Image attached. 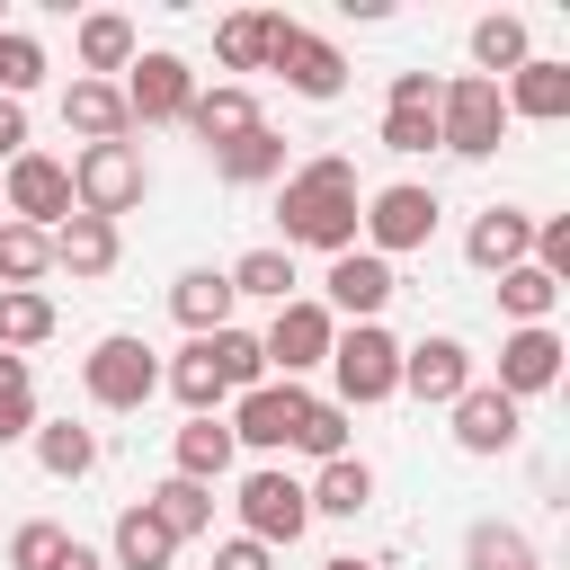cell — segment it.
<instances>
[{
	"label": "cell",
	"mask_w": 570,
	"mask_h": 570,
	"mask_svg": "<svg viewBox=\"0 0 570 570\" xmlns=\"http://www.w3.org/2000/svg\"><path fill=\"white\" fill-rule=\"evenodd\" d=\"M356 214H365L356 160H338V151H321V160L276 178V223H285L276 249H330L338 258V249H356Z\"/></svg>",
	"instance_id": "obj_1"
},
{
	"label": "cell",
	"mask_w": 570,
	"mask_h": 570,
	"mask_svg": "<svg viewBox=\"0 0 570 570\" xmlns=\"http://www.w3.org/2000/svg\"><path fill=\"white\" fill-rule=\"evenodd\" d=\"M62 169H71V205L98 214V223H116L151 196V169H142L134 142H80V160H62Z\"/></svg>",
	"instance_id": "obj_2"
},
{
	"label": "cell",
	"mask_w": 570,
	"mask_h": 570,
	"mask_svg": "<svg viewBox=\"0 0 570 570\" xmlns=\"http://www.w3.org/2000/svg\"><path fill=\"white\" fill-rule=\"evenodd\" d=\"M330 374H338V410H374L401 392V338L383 321H356L330 338Z\"/></svg>",
	"instance_id": "obj_3"
},
{
	"label": "cell",
	"mask_w": 570,
	"mask_h": 570,
	"mask_svg": "<svg viewBox=\"0 0 570 570\" xmlns=\"http://www.w3.org/2000/svg\"><path fill=\"white\" fill-rule=\"evenodd\" d=\"M499 134H508L499 80L463 71V80H445V89H436V142H445L454 160H490V151H499Z\"/></svg>",
	"instance_id": "obj_4"
},
{
	"label": "cell",
	"mask_w": 570,
	"mask_h": 570,
	"mask_svg": "<svg viewBox=\"0 0 570 570\" xmlns=\"http://www.w3.org/2000/svg\"><path fill=\"white\" fill-rule=\"evenodd\" d=\"M436 187H419V178H401V187H374L365 196V214H356V232H365V249L374 258H401V249H428L436 240Z\"/></svg>",
	"instance_id": "obj_5"
},
{
	"label": "cell",
	"mask_w": 570,
	"mask_h": 570,
	"mask_svg": "<svg viewBox=\"0 0 570 570\" xmlns=\"http://www.w3.org/2000/svg\"><path fill=\"white\" fill-rule=\"evenodd\" d=\"M80 392H89L98 410H142V401L160 392V356L116 330V338H98V347L80 356Z\"/></svg>",
	"instance_id": "obj_6"
},
{
	"label": "cell",
	"mask_w": 570,
	"mask_h": 570,
	"mask_svg": "<svg viewBox=\"0 0 570 570\" xmlns=\"http://www.w3.org/2000/svg\"><path fill=\"white\" fill-rule=\"evenodd\" d=\"M303 525H312V499H303V481L285 472V463H258L249 481H240V534L249 543H303Z\"/></svg>",
	"instance_id": "obj_7"
},
{
	"label": "cell",
	"mask_w": 570,
	"mask_h": 570,
	"mask_svg": "<svg viewBox=\"0 0 570 570\" xmlns=\"http://www.w3.org/2000/svg\"><path fill=\"white\" fill-rule=\"evenodd\" d=\"M0 214H9V223L53 232V223L71 214V169H62L53 151H36V142H27V151L9 160V178H0Z\"/></svg>",
	"instance_id": "obj_8"
},
{
	"label": "cell",
	"mask_w": 570,
	"mask_h": 570,
	"mask_svg": "<svg viewBox=\"0 0 570 570\" xmlns=\"http://www.w3.org/2000/svg\"><path fill=\"white\" fill-rule=\"evenodd\" d=\"M267 71H285V89L294 98H312V107H330L338 89H347V53L330 45V36H312V27H276V53H267Z\"/></svg>",
	"instance_id": "obj_9"
},
{
	"label": "cell",
	"mask_w": 570,
	"mask_h": 570,
	"mask_svg": "<svg viewBox=\"0 0 570 570\" xmlns=\"http://www.w3.org/2000/svg\"><path fill=\"white\" fill-rule=\"evenodd\" d=\"M330 338H338V321H330L321 303H303V294H294V303H276V321H267V338H258V347H267V365H276L285 383H303L312 365H330Z\"/></svg>",
	"instance_id": "obj_10"
},
{
	"label": "cell",
	"mask_w": 570,
	"mask_h": 570,
	"mask_svg": "<svg viewBox=\"0 0 570 570\" xmlns=\"http://www.w3.org/2000/svg\"><path fill=\"white\" fill-rule=\"evenodd\" d=\"M472 383H481V374H472V347H463V338H419V347H401V392H410V401L454 410Z\"/></svg>",
	"instance_id": "obj_11"
},
{
	"label": "cell",
	"mask_w": 570,
	"mask_h": 570,
	"mask_svg": "<svg viewBox=\"0 0 570 570\" xmlns=\"http://www.w3.org/2000/svg\"><path fill=\"white\" fill-rule=\"evenodd\" d=\"M303 410H312V392L303 383H258V392H240L232 401V445H258V454H276V445H294V428H303Z\"/></svg>",
	"instance_id": "obj_12"
},
{
	"label": "cell",
	"mask_w": 570,
	"mask_h": 570,
	"mask_svg": "<svg viewBox=\"0 0 570 570\" xmlns=\"http://www.w3.org/2000/svg\"><path fill=\"white\" fill-rule=\"evenodd\" d=\"M196 98V71L178 53H134V80H125V125H178Z\"/></svg>",
	"instance_id": "obj_13"
},
{
	"label": "cell",
	"mask_w": 570,
	"mask_h": 570,
	"mask_svg": "<svg viewBox=\"0 0 570 570\" xmlns=\"http://www.w3.org/2000/svg\"><path fill=\"white\" fill-rule=\"evenodd\" d=\"M321 285H330V303H321L330 321H338V312H347V321H374V312H383V303L401 294V276H392V258H374V249H338Z\"/></svg>",
	"instance_id": "obj_14"
},
{
	"label": "cell",
	"mask_w": 570,
	"mask_h": 570,
	"mask_svg": "<svg viewBox=\"0 0 570 570\" xmlns=\"http://www.w3.org/2000/svg\"><path fill=\"white\" fill-rule=\"evenodd\" d=\"M499 107H508V116H525V125H561V116H570V62L525 53V62L499 80Z\"/></svg>",
	"instance_id": "obj_15"
},
{
	"label": "cell",
	"mask_w": 570,
	"mask_h": 570,
	"mask_svg": "<svg viewBox=\"0 0 570 570\" xmlns=\"http://www.w3.org/2000/svg\"><path fill=\"white\" fill-rule=\"evenodd\" d=\"M561 383V330L543 321V330H508L499 338V392L508 401H534V392H552Z\"/></svg>",
	"instance_id": "obj_16"
},
{
	"label": "cell",
	"mask_w": 570,
	"mask_h": 570,
	"mask_svg": "<svg viewBox=\"0 0 570 570\" xmlns=\"http://www.w3.org/2000/svg\"><path fill=\"white\" fill-rule=\"evenodd\" d=\"M525 249H534V214H517V205H481V214H472V232H463V258H472L481 276L525 267Z\"/></svg>",
	"instance_id": "obj_17"
},
{
	"label": "cell",
	"mask_w": 570,
	"mask_h": 570,
	"mask_svg": "<svg viewBox=\"0 0 570 570\" xmlns=\"http://www.w3.org/2000/svg\"><path fill=\"white\" fill-rule=\"evenodd\" d=\"M517 428H525V419H517V401H508L499 383H472V392L454 401V445H463V454H508Z\"/></svg>",
	"instance_id": "obj_18"
},
{
	"label": "cell",
	"mask_w": 570,
	"mask_h": 570,
	"mask_svg": "<svg viewBox=\"0 0 570 570\" xmlns=\"http://www.w3.org/2000/svg\"><path fill=\"white\" fill-rule=\"evenodd\" d=\"M178 125H187L205 151H223L232 134H249V125H267V116H258V98H249L240 80H214V89H196V98H187V116H178Z\"/></svg>",
	"instance_id": "obj_19"
},
{
	"label": "cell",
	"mask_w": 570,
	"mask_h": 570,
	"mask_svg": "<svg viewBox=\"0 0 570 570\" xmlns=\"http://www.w3.org/2000/svg\"><path fill=\"white\" fill-rule=\"evenodd\" d=\"M116 258H125L116 223H98V214H80V205L53 223V267H71V276H107Z\"/></svg>",
	"instance_id": "obj_20"
},
{
	"label": "cell",
	"mask_w": 570,
	"mask_h": 570,
	"mask_svg": "<svg viewBox=\"0 0 570 570\" xmlns=\"http://www.w3.org/2000/svg\"><path fill=\"white\" fill-rule=\"evenodd\" d=\"M71 45H80V80H107V71H134V53H142V45H134V18H125V9H89Z\"/></svg>",
	"instance_id": "obj_21"
},
{
	"label": "cell",
	"mask_w": 570,
	"mask_h": 570,
	"mask_svg": "<svg viewBox=\"0 0 570 570\" xmlns=\"http://www.w3.org/2000/svg\"><path fill=\"white\" fill-rule=\"evenodd\" d=\"M62 125H71L80 142H125V134H134L116 80H71V89H62Z\"/></svg>",
	"instance_id": "obj_22"
},
{
	"label": "cell",
	"mask_w": 570,
	"mask_h": 570,
	"mask_svg": "<svg viewBox=\"0 0 570 570\" xmlns=\"http://www.w3.org/2000/svg\"><path fill=\"white\" fill-rule=\"evenodd\" d=\"M232 303H240V294H232V276H223V267H187V276L169 285V312H178V321H187L196 338L232 330Z\"/></svg>",
	"instance_id": "obj_23"
},
{
	"label": "cell",
	"mask_w": 570,
	"mask_h": 570,
	"mask_svg": "<svg viewBox=\"0 0 570 570\" xmlns=\"http://www.w3.org/2000/svg\"><path fill=\"white\" fill-rule=\"evenodd\" d=\"M178 561V543H169V525L134 499L125 517H116V534H107V570H169Z\"/></svg>",
	"instance_id": "obj_24"
},
{
	"label": "cell",
	"mask_w": 570,
	"mask_h": 570,
	"mask_svg": "<svg viewBox=\"0 0 570 570\" xmlns=\"http://www.w3.org/2000/svg\"><path fill=\"white\" fill-rule=\"evenodd\" d=\"M214 178H232V187H267V178H285V134H276V125L232 134V142L214 151Z\"/></svg>",
	"instance_id": "obj_25"
},
{
	"label": "cell",
	"mask_w": 570,
	"mask_h": 570,
	"mask_svg": "<svg viewBox=\"0 0 570 570\" xmlns=\"http://www.w3.org/2000/svg\"><path fill=\"white\" fill-rule=\"evenodd\" d=\"M232 454H240V445H232V428H223V419H187V428H178V445H169L178 481H205V490L232 472Z\"/></svg>",
	"instance_id": "obj_26"
},
{
	"label": "cell",
	"mask_w": 570,
	"mask_h": 570,
	"mask_svg": "<svg viewBox=\"0 0 570 570\" xmlns=\"http://www.w3.org/2000/svg\"><path fill=\"white\" fill-rule=\"evenodd\" d=\"M303 499H312V517H356V508L374 499V463H365V454H338V463H321V472L303 481Z\"/></svg>",
	"instance_id": "obj_27"
},
{
	"label": "cell",
	"mask_w": 570,
	"mask_h": 570,
	"mask_svg": "<svg viewBox=\"0 0 570 570\" xmlns=\"http://www.w3.org/2000/svg\"><path fill=\"white\" fill-rule=\"evenodd\" d=\"M45 276H53V232L0 223V294H36Z\"/></svg>",
	"instance_id": "obj_28"
},
{
	"label": "cell",
	"mask_w": 570,
	"mask_h": 570,
	"mask_svg": "<svg viewBox=\"0 0 570 570\" xmlns=\"http://www.w3.org/2000/svg\"><path fill=\"white\" fill-rule=\"evenodd\" d=\"M276 9H240V18H223L214 27V53H223V71H267V53H276Z\"/></svg>",
	"instance_id": "obj_29"
},
{
	"label": "cell",
	"mask_w": 570,
	"mask_h": 570,
	"mask_svg": "<svg viewBox=\"0 0 570 570\" xmlns=\"http://www.w3.org/2000/svg\"><path fill=\"white\" fill-rule=\"evenodd\" d=\"M36 463H45L53 481L98 472V428H80V419H36Z\"/></svg>",
	"instance_id": "obj_30"
},
{
	"label": "cell",
	"mask_w": 570,
	"mask_h": 570,
	"mask_svg": "<svg viewBox=\"0 0 570 570\" xmlns=\"http://www.w3.org/2000/svg\"><path fill=\"white\" fill-rule=\"evenodd\" d=\"M223 276H232V294H258V303H294V249H276V240H267V249H240Z\"/></svg>",
	"instance_id": "obj_31"
},
{
	"label": "cell",
	"mask_w": 570,
	"mask_h": 570,
	"mask_svg": "<svg viewBox=\"0 0 570 570\" xmlns=\"http://www.w3.org/2000/svg\"><path fill=\"white\" fill-rule=\"evenodd\" d=\"M142 508L169 525V543H187V534H205V525H214V490H205V481H178V472H169Z\"/></svg>",
	"instance_id": "obj_32"
},
{
	"label": "cell",
	"mask_w": 570,
	"mask_h": 570,
	"mask_svg": "<svg viewBox=\"0 0 570 570\" xmlns=\"http://www.w3.org/2000/svg\"><path fill=\"white\" fill-rule=\"evenodd\" d=\"M525 53H534V45H525V18L490 9V18L472 27V62H481V80H508V71H517Z\"/></svg>",
	"instance_id": "obj_33"
},
{
	"label": "cell",
	"mask_w": 570,
	"mask_h": 570,
	"mask_svg": "<svg viewBox=\"0 0 570 570\" xmlns=\"http://www.w3.org/2000/svg\"><path fill=\"white\" fill-rule=\"evenodd\" d=\"M552 303H561V285H552V276H543L534 258L499 276V312H508L517 330H543V321H552Z\"/></svg>",
	"instance_id": "obj_34"
},
{
	"label": "cell",
	"mask_w": 570,
	"mask_h": 570,
	"mask_svg": "<svg viewBox=\"0 0 570 570\" xmlns=\"http://www.w3.org/2000/svg\"><path fill=\"white\" fill-rule=\"evenodd\" d=\"M160 383H169V392L187 401V419H214V410L232 401V392H223V374H214V356H205V338H187V356H178V365H169Z\"/></svg>",
	"instance_id": "obj_35"
},
{
	"label": "cell",
	"mask_w": 570,
	"mask_h": 570,
	"mask_svg": "<svg viewBox=\"0 0 570 570\" xmlns=\"http://www.w3.org/2000/svg\"><path fill=\"white\" fill-rule=\"evenodd\" d=\"M205 356H214L223 392H258V383H267V347H258L249 330H214V338H205Z\"/></svg>",
	"instance_id": "obj_36"
},
{
	"label": "cell",
	"mask_w": 570,
	"mask_h": 570,
	"mask_svg": "<svg viewBox=\"0 0 570 570\" xmlns=\"http://www.w3.org/2000/svg\"><path fill=\"white\" fill-rule=\"evenodd\" d=\"M53 338V294L36 285V294H0V347L18 356V347H45Z\"/></svg>",
	"instance_id": "obj_37"
},
{
	"label": "cell",
	"mask_w": 570,
	"mask_h": 570,
	"mask_svg": "<svg viewBox=\"0 0 570 570\" xmlns=\"http://www.w3.org/2000/svg\"><path fill=\"white\" fill-rule=\"evenodd\" d=\"M45 80V45L27 36V27H0V98H18L27 107V89Z\"/></svg>",
	"instance_id": "obj_38"
},
{
	"label": "cell",
	"mask_w": 570,
	"mask_h": 570,
	"mask_svg": "<svg viewBox=\"0 0 570 570\" xmlns=\"http://www.w3.org/2000/svg\"><path fill=\"white\" fill-rule=\"evenodd\" d=\"M294 454L338 463V454H347V410H338V401H312V410H303V428H294Z\"/></svg>",
	"instance_id": "obj_39"
},
{
	"label": "cell",
	"mask_w": 570,
	"mask_h": 570,
	"mask_svg": "<svg viewBox=\"0 0 570 570\" xmlns=\"http://www.w3.org/2000/svg\"><path fill=\"white\" fill-rule=\"evenodd\" d=\"M472 570H543L517 525H472Z\"/></svg>",
	"instance_id": "obj_40"
},
{
	"label": "cell",
	"mask_w": 570,
	"mask_h": 570,
	"mask_svg": "<svg viewBox=\"0 0 570 570\" xmlns=\"http://www.w3.org/2000/svg\"><path fill=\"white\" fill-rule=\"evenodd\" d=\"M62 552H71V534H62L53 517H36V525H18V534H9V570H53Z\"/></svg>",
	"instance_id": "obj_41"
},
{
	"label": "cell",
	"mask_w": 570,
	"mask_h": 570,
	"mask_svg": "<svg viewBox=\"0 0 570 570\" xmlns=\"http://www.w3.org/2000/svg\"><path fill=\"white\" fill-rule=\"evenodd\" d=\"M383 151H436V116H410V107H383Z\"/></svg>",
	"instance_id": "obj_42"
},
{
	"label": "cell",
	"mask_w": 570,
	"mask_h": 570,
	"mask_svg": "<svg viewBox=\"0 0 570 570\" xmlns=\"http://www.w3.org/2000/svg\"><path fill=\"white\" fill-rule=\"evenodd\" d=\"M525 258H534V267H543V276L561 285V276H570V214H552V223H534V249H525Z\"/></svg>",
	"instance_id": "obj_43"
},
{
	"label": "cell",
	"mask_w": 570,
	"mask_h": 570,
	"mask_svg": "<svg viewBox=\"0 0 570 570\" xmlns=\"http://www.w3.org/2000/svg\"><path fill=\"white\" fill-rule=\"evenodd\" d=\"M436 89H445L436 71H392V98H383V107H410V116H436Z\"/></svg>",
	"instance_id": "obj_44"
},
{
	"label": "cell",
	"mask_w": 570,
	"mask_h": 570,
	"mask_svg": "<svg viewBox=\"0 0 570 570\" xmlns=\"http://www.w3.org/2000/svg\"><path fill=\"white\" fill-rule=\"evenodd\" d=\"M9 436H36V383L0 392V445H9Z\"/></svg>",
	"instance_id": "obj_45"
},
{
	"label": "cell",
	"mask_w": 570,
	"mask_h": 570,
	"mask_svg": "<svg viewBox=\"0 0 570 570\" xmlns=\"http://www.w3.org/2000/svg\"><path fill=\"white\" fill-rule=\"evenodd\" d=\"M214 570H276V552L249 543V534H232V543H214Z\"/></svg>",
	"instance_id": "obj_46"
},
{
	"label": "cell",
	"mask_w": 570,
	"mask_h": 570,
	"mask_svg": "<svg viewBox=\"0 0 570 570\" xmlns=\"http://www.w3.org/2000/svg\"><path fill=\"white\" fill-rule=\"evenodd\" d=\"M18 151H27V107L0 98V160H18Z\"/></svg>",
	"instance_id": "obj_47"
},
{
	"label": "cell",
	"mask_w": 570,
	"mask_h": 570,
	"mask_svg": "<svg viewBox=\"0 0 570 570\" xmlns=\"http://www.w3.org/2000/svg\"><path fill=\"white\" fill-rule=\"evenodd\" d=\"M53 570H107V552H89V543H71V552H62Z\"/></svg>",
	"instance_id": "obj_48"
},
{
	"label": "cell",
	"mask_w": 570,
	"mask_h": 570,
	"mask_svg": "<svg viewBox=\"0 0 570 570\" xmlns=\"http://www.w3.org/2000/svg\"><path fill=\"white\" fill-rule=\"evenodd\" d=\"M18 383H27V356H9V347H0V392H18Z\"/></svg>",
	"instance_id": "obj_49"
},
{
	"label": "cell",
	"mask_w": 570,
	"mask_h": 570,
	"mask_svg": "<svg viewBox=\"0 0 570 570\" xmlns=\"http://www.w3.org/2000/svg\"><path fill=\"white\" fill-rule=\"evenodd\" d=\"M321 570H383V561H356V552H338V561H321Z\"/></svg>",
	"instance_id": "obj_50"
},
{
	"label": "cell",
	"mask_w": 570,
	"mask_h": 570,
	"mask_svg": "<svg viewBox=\"0 0 570 570\" xmlns=\"http://www.w3.org/2000/svg\"><path fill=\"white\" fill-rule=\"evenodd\" d=\"M0 27H9V18H0Z\"/></svg>",
	"instance_id": "obj_51"
},
{
	"label": "cell",
	"mask_w": 570,
	"mask_h": 570,
	"mask_svg": "<svg viewBox=\"0 0 570 570\" xmlns=\"http://www.w3.org/2000/svg\"><path fill=\"white\" fill-rule=\"evenodd\" d=\"M0 223H9V214H0Z\"/></svg>",
	"instance_id": "obj_52"
}]
</instances>
